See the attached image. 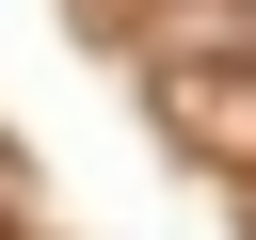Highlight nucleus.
Returning a JSON list of instances; mask_svg holds the SVG:
<instances>
[{
	"label": "nucleus",
	"mask_w": 256,
	"mask_h": 240,
	"mask_svg": "<svg viewBox=\"0 0 256 240\" xmlns=\"http://www.w3.org/2000/svg\"><path fill=\"white\" fill-rule=\"evenodd\" d=\"M192 32H224V48H256V0H208V16H192Z\"/></svg>",
	"instance_id": "1"
}]
</instances>
